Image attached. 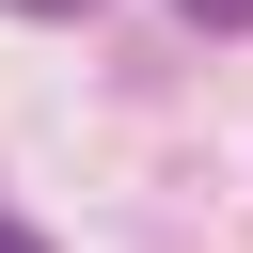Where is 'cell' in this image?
Returning a JSON list of instances; mask_svg holds the SVG:
<instances>
[{"label": "cell", "mask_w": 253, "mask_h": 253, "mask_svg": "<svg viewBox=\"0 0 253 253\" xmlns=\"http://www.w3.org/2000/svg\"><path fill=\"white\" fill-rule=\"evenodd\" d=\"M174 16H190V32H253V0H174Z\"/></svg>", "instance_id": "1"}, {"label": "cell", "mask_w": 253, "mask_h": 253, "mask_svg": "<svg viewBox=\"0 0 253 253\" xmlns=\"http://www.w3.org/2000/svg\"><path fill=\"white\" fill-rule=\"evenodd\" d=\"M0 253H47V237H32V221H0Z\"/></svg>", "instance_id": "2"}, {"label": "cell", "mask_w": 253, "mask_h": 253, "mask_svg": "<svg viewBox=\"0 0 253 253\" xmlns=\"http://www.w3.org/2000/svg\"><path fill=\"white\" fill-rule=\"evenodd\" d=\"M16 16H95V0H16Z\"/></svg>", "instance_id": "3"}]
</instances>
